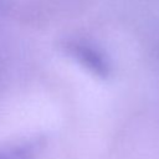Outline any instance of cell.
Wrapping results in <instances>:
<instances>
[{
    "instance_id": "obj_1",
    "label": "cell",
    "mask_w": 159,
    "mask_h": 159,
    "mask_svg": "<svg viewBox=\"0 0 159 159\" xmlns=\"http://www.w3.org/2000/svg\"><path fill=\"white\" fill-rule=\"evenodd\" d=\"M62 47L67 55L73 57L78 63L84 66L92 73L99 77H106L109 73V67L103 55L88 43L78 40H67L63 42Z\"/></svg>"
},
{
    "instance_id": "obj_2",
    "label": "cell",
    "mask_w": 159,
    "mask_h": 159,
    "mask_svg": "<svg viewBox=\"0 0 159 159\" xmlns=\"http://www.w3.org/2000/svg\"><path fill=\"white\" fill-rule=\"evenodd\" d=\"M45 142L41 138H34L16 144L0 148V159H37Z\"/></svg>"
}]
</instances>
